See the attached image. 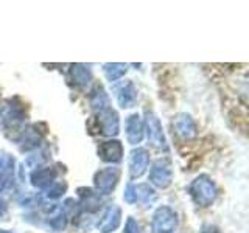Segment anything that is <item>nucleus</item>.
I'll list each match as a JSON object with an SVG mask.
<instances>
[{"label":"nucleus","instance_id":"1","mask_svg":"<svg viewBox=\"0 0 249 233\" xmlns=\"http://www.w3.org/2000/svg\"><path fill=\"white\" fill-rule=\"evenodd\" d=\"M0 118L5 134L14 140L18 138L27 126V112L19 98H8L5 101V107L0 111Z\"/></svg>","mask_w":249,"mask_h":233},{"label":"nucleus","instance_id":"2","mask_svg":"<svg viewBox=\"0 0 249 233\" xmlns=\"http://www.w3.org/2000/svg\"><path fill=\"white\" fill-rule=\"evenodd\" d=\"M189 194L198 207H210L218 196V186L215 181L207 174H199L189 185Z\"/></svg>","mask_w":249,"mask_h":233},{"label":"nucleus","instance_id":"3","mask_svg":"<svg viewBox=\"0 0 249 233\" xmlns=\"http://www.w3.org/2000/svg\"><path fill=\"white\" fill-rule=\"evenodd\" d=\"M123 199L129 205L140 204L143 208H151L158 200V191L150 183H132L126 185Z\"/></svg>","mask_w":249,"mask_h":233},{"label":"nucleus","instance_id":"4","mask_svg":"<svg viewBox=\"0 0 249 233\" xmlns=\"http://www.w3.org/2000/svg\"><path fill=\"white\" fill-rule=\"evenodd\" d=\"M142 120H143V131H145V135H146V140H148V143H150V146L158 151L167 152L168 143H167V137H165V132H163L159 116L153 111H146L145 118H142Z\"/></svg>","mask_w":249,"mask_h":233},{"label":"nucleus","instance_id":"5","mask_svg":"<svg viewBox=\"0 0 249 233\" xmlns=\"http://www.w3.org/2000/svg\"><path fill=\"white\" fill-rule=\"evenodd\" d=\"M178 213L168 205H159L153 212L150 229L151 233H175L178 229Z\"/></svg>","mask_w":249,"mask_h":233},{"label":"nucleus","instance_id":"6","mask_svg":"<svg viewBox=\"0 0 249 233\" xmlns=\"http://www.w3.org/2000/svg\"><path fill=\"white\" fill-rule=\"evenodd\" d=\"M122 169L119 166H106L98 169L93 174V190H95L100 196H107L111 194L117 185L120 182Z\"/></svg>","mask_w":249,"mask_h":233},{"label":"nucleus","instance_id":"7","mask_svg":"<svg viewBox=\"0 0 249 233\" xmlns=\"http://www.w3.org/2000/svg\"><path fill=\"white\" fill-rule=\"evenodd\" d=\"M148 181L153 188L165 190L173 182V166L171 162L165 157H160L151 163L150 173H148Z\"/></svg>","mask_w":249,"mask_h":233},{"label":"nucleus","instance_id":"8","mask_svg":"<svg viewBox=\"0 0 249 233\" xmlns=\"http://www.w3.org/2000/svg\"><path fill=\"white\" fill-rule=\"evenodd\" d=\"M64 166H61L59 163H54V165H44L41 168H36L30 173V183L35 186V188L37 190H45L49 188V186L53 183L59 181V176L62 174L61 169Z\"/></svg>","mask_w":249,"mask_h":233},{"label":"nucleus","instance_id":"9","mask_svg":"<svg viewBox=\"0 0 249 233\" xmlns=\"http://www.w3.org/2000/svg\"><path fill=\"white\" fill-rule=\"evenodd\" d=\"M95 116H97V124H98L101 135L115 138L120 134V116H119V112H117L112 106L97 112Z\"/></svg>","mask_w":249,"mask_h":233},{"label":"nucleus","instance_id":"10","mask_svg":"<svg viewBox=\"0 0 249 233\" xmlns=\"http://www.w3.org/2000/svg\"><path fill=\"white\" fill-rule=\"evenodd\" d=\"M112 92H114V97L117 100V104H119L122 109L134 107L137 100H139L137 87L131 80H123L120 83H115L114 87H112Z\"/></svg>","mask_w":249,"mask_h":233},{"label":"nucleus","instance_id":"11","mask_svg":"<svg viewBox=\"0 0 249 233\" xmlns=\"http://www.w3.org/2000/svg\"><path fill=\"white\" fill-rule=\"evenodd\" d=\"M123 143L117 138L106 140L101 142L97 148L98 159L105 163H109L111 166H115L117 163H120L123 160Z\"/></svg>","mask_w":249,"mask_h":233},{"label":"nucleus","instance_id":"12","mask_svg":"<svg viewBox=\"0 0 249 233\" xmlns=\"http://www.w3.org/2000/svg\"><path fill=\"white\" fill-rule=\"evenodd\" d=\"M128 168H129L131 179L142 177L148 171V168H150V151L146 148H139V146L134 148L129 152Z\"/></svg>","mask_w":249,"mask_h":233},{"label":"nucleus","instance_id":"13","mask_svg":"<svg viewBox=\"0 0 249 233\" xmlns=\"http://www.w3.org/2000/svg\"><path fill=\"white\" fill-rule=\"evenodd\" d=\"M42 140H44V132L39 131L37 124H30V126L27 124L25 129H23L18 135V138H16V143H18L20 151L31 152L41 146Z\"/></svg>","mask_w":249,"mask_h":233},{"label":"nucleus","instance_id":"14","mask_svg":"<svg viewBox=\"0 0 249 233\" xmlns=\"http://www.w3.org/2000/svg\"><path fill=\"white\" fill-rule=\"evenodd\" d=\"M171 128H173L175 134L182 140H192L198 134L196 121H195L193 116L187 112H181L175 115L173 121H171Z\"/></svg>","mask_w":249,"mask_h":233},{"label":"nucleus","instance_id":"15","mask_svg":"<svg viewBox=\"0 0 249 233\" xmlns=\"http://www.w3.org/2000/svg\"><path fill=\"white\" fill-rule=\"evenodd\" d=\"M78 205H80L81 213H97L98 210L103 207V196L88 186H81L78 188Z\"/></svg>","mask_w":249,"mask_h":233},{"label":"nucleus","instance_id":"16","mask_svg":"<svg viewBox=\"0 0 249 233\" xmlns=\"http://www.w3.org/2000/svg\"><path fill=\"white\" fill-rule=\"evenodd\" d=\"M16 159L10 152L0 150V193L11 188L14 183Z\"/></svg>","mask_w":249,"mask_h":233},{"label":"nucleus","instance_id":"17","mask_svg":"<svg viewBox=\"0 0 249 233\" xmlns=\"http://www.w3.org/2000/svg\"><path fill=\"white\" fill-rule=\"evenodd\" d=\"M122 225V208L117 204L107 205L101 219L97 222V230L100 233H114Z\"/></svg>","mask_w":249,"mask_h":233},{"label":"nucleus","instance_id":"18","mask_svg":"<svg viewBox=\"0 0 249 233\" xmlns=\"http://www.w3.org/2000/svg\"><path fill=\"white\" fill-rule=\"evenodd\" d=\"M124 134H126L128 143L136 146L139 143H142V140L145 137L143 131V120L139 114H131L126 121H124Z\"/></svg>","mask_w":249,"mask_h":233},{"label":"nucleus","instance_id":"19","mask_svg":"<svg viewBox=\"0 0 249 233\" xmlns=\"http://www.w3.org/2000/svg\"><path fill=\"white\" fill-rule=\"evenodd\" d=\"M69 76H70V81L80 89L89 87L93 81L92 70L89 66H86V64H72L69 68Z\"/></svg>","mask_w":249,"mask_h":233},{"label":"nucleus","instance_id":"20","mask_svg":"<svg viewBox=\"0 0 249 233\" xmlns=\"http://www.w3.org/2000/svg\"><path fill=\"white\" fill-rule=\"evenodd\" d=\"M89 104H90V109L93 111V114H97L100 111H103V109L112 106L111 98H109L107 92L105 90V87L101 84H95L93 85V89L90 90Z\"/></svg>","mask_w":249,"mask_h":233},{"label":"nucleus","instance_id":"21","mask_svg":"<svg viewBox=\"0 0 249 233\" xmlns=\"http://www.w3.org/2000/svg\"><path fill=\"white\" fill-rule=\"evenodd\" d=\"M128 72V64H122V62H106L103 64V75L109 83H119L122 78Z\"/></svg>","mask_w":249,"mask_h":233},{"label":"nucleus","instance_id":"22","mask_svg":"<svg viewBox=\"0 0 249 233\" xmlns=\"http://www.w3.org/2000/svg\"><path fill=\"white\" fill-rule=\"evenodd\" d=\"M50 160V154L47 150H44V148H37V150L35 151H31L28 155H27V159H25V165L33 171L36 168H41L44 165H47V162Z\"/></svg>","mask_w":249,"mask_h":233},{"label":"nucleus","instance_id":"23","mask_svg":"<svg viewBox=\"0 0 249 233\" xmlns=\"http://www.w3.org/2000/svg\"><path fill=\"white\" fill-rule=\"evenodd\" d=\"M66 193H67V182L56 181V182H53L49 188H45L41 196L42 199H47V200H58L64 196Z\"/></svg>","mask_w":249,"mask_h":233},{"label":"nucleus","instance_id":"24","mask_svg":"<svg viewBox=\"0 0 249 233\" xmlns=\"http://www.w3.org/2000/svg\"><path fill=\"white\" fill-rule=\"evenodd\" d=\"M123 233H140V225H139V222L136 221V217L128 216L126 222H124Z\"/></svg>","mask_w":249,"mask_h":233},{"label":"nucleus","instance_id":"25","mask_svg":"<svg viewBox=\"0 0 249 233\" xmlns=\"http://www.w3.org/2000/svg\"><path fill=\"white\" fill-rule=\"evenodd\" d=\"M0 219H8V202L0 196Z\"/></svg>","mask_w":249,"mask_h":233},{"label":"nucleus","instance_id":"26","mask_svg":"<svg viewBox=\"0 0 249 233\" xmlns=\"http://www.w3.org/2000/svg\"><path fill=\"white\" fill-rule=\"evenodd\" d=\"M201 233H221V230L213 224H204L201 227Z\"/></svg>","mask_w":249,"mask_h":233},{"label":"nucleus","instance_id":"27","mask_svg":"<svg viewBox=\"0 0 249 233\" xmlns=\"http://www.w3.org/2000/svg\"><path fill=\"white\" fill-rule=\"evenodd\" d=\"M0 233H16V232H11V230H0Z\"/></svg>","mask_w":249,"mask_h":233},{"label":"nucleus","instance_id":"28","mask_svg":"<svg viewBox=\"0 0 249 233\" xmlns=\"http://www.w3.org/2000/svg\"><path fill=\"white\" fill-rule=\"evenodd\" d=\"M0 111H2V106H0Z\"/></svg>","mask_w":249,"mask_h":233}]
</instances>
